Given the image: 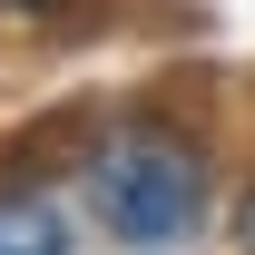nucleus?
<instances>
[{
    "mask_svg": "<svg viewBox=\"0 0 255 255\" xmlns=\"http://www.w3.org/2000/svg\"><path fill=\"white\" fill-rule=\"evenodd\" d=\"M89 206H98V226L118 236V246H137V255H167V246H187L196 236V216H206V157H196L177 128H157V118H128V128H108L89 147Z\"/></svg>",
    "mask_w": 255,
    "mask_h": 255,
    "instance_id": "f257e3e1",
    "label": "nucleus"
},
{
    "mask_svg": "<svg viewBox=\"0 0 255 255\" xmlns=\"http://www.w3.org/2000/svg\"><path fill=\"white\" fill-rule=\"evenodd\" d=\"M0 255H69V226L39 187H0Z\"/></svg>",
    "mask_w": 255,
    "mask_h": 255,
    "instance_id": "f03ea898",
    "label": "nucleus"
},
{
    "mask_svg": "<svg viewBox=\"0 0 255 255\" xmlns=\"http://www.w3.org/2000/svg\"><path fill=\"white\" fill-rule=\"evenodd\" d=\"M236 226H246V246H255V196H246V216H236Z\"/></svg>",
    "mask_w": 255,
    "mask_h": 255,
    "instance_id": "7ed1b4c3",
    "label": "nucleus"
}]
</instances>
